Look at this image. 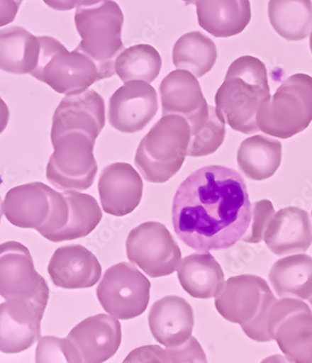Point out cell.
<instances>
[{"instance_id": "obj_1", "label": "cell", "mask_w": 312, "mask_h": 363, "mask_svg": "<svg viewBox=\"0 0 312 363\" xmlns=\"http://www.w3.org/2000/svg\"><path fill=\"white\" fill-rule=\"evenodd\" d=\"M251 220L252 203L244 179L222 165L191 174L173 199L175 233L196 252L233 247L245 235Z\"/></svg>"}, {"instance_id": "obj_2", "label": "cell", "mask_w": 312, "mask_h": 363, "mask_svg": "<svg viewBox=\"0 0 312 363\" xmlns=\"http://www.w3.org/2000/svg\"><path fill=\"white\" fill-rule=\"evenodd\" d=\"M269 96L266 66L260 59L244 55L228 67L225 81L215 96V104L232 129L252 135L260 131L256 113Z\"/></svg>"}, {"instance_id": "obj_3", "label": "cell", "mask_w": 312, "mask_h": 363, "mask_svg": "<svg viewBox=\"0 0 312 363\" xmlns=\"http://www.w3.org/2000/svg\"><path fill=\"white\" fill-rule=\"evenodd\" d=\"M189 123L179 115H165L138 147L135 164L145 181L169 182L181 169L189 147Z\"/></svg>"}, {"instance_id": "obj_4", "label": "cell", "mask_w": 312, "mask_h": 363, "mask_svg": "<svg viewBox=\"0 0 312 363\" xmlns=\"http://www.w3.org/2000/svg\"><path fill=\"white\" fill-rule=\"evenodd\" d=\"M277 301L266 280L254 274L232 277L215 297V308L256 342L272 341L267 333V315Z\"/></svg>"}, {"instance_id": "obj_5", "label": "cell", "mask_w": 312, "mask_h": 363, "mask_svg": "<svg viewBox=\"0 0 312 363\" xmlns=\"http://www.w3.org/2000/svg\"><path fill=\"white\" fill-rule=\"evenodd\" d=\"M2 211L13 225L37 230L49 241L66 226L69 216L64 194L43 182L11 189L2 203Z\"/></svg>"}, {"instance_id": "obj_6", "label": "cell", "mask_w": 312, "mask_h": 363, "mask_svg": "<svg viewBox=\"0 0 312 363\" xmlns=\"http://www.w3.org/2000/svg\"><path fill=\"white\" fill-rule=\"evenodd\" d=\"M75 25L82 38L78 51L92 59L108 78L116 74L114 63L123 51V13L113 0L82 6L75 13Z\"/></svg>"}, {"instance_id": "obj_7", "label": "cell", "mask_w": 312, "mask_h": 363, "mask_svg": "<svg viewBox=\"0 0 312 363\" xmlns=\"http://www.w3.org/2000/svg\"><path fill=\"white\" fill-rule=\"evenodd\" d=\"M311 122L312 77L303 73L289 77L256 113L259 130L282 140L304 131Z\"/></svg>"}, {"instance_id": "obj_8", "label": "cell", "mask_w": 312, "mask_h": 363, "mask_svg": "<svg viewBox=\"0 0 312 363\" xmlns=\"http://www.w3.org/2000/svg\"><path fill=\"white\" fill-rule=\"evenodd\" d=\"M39 62L31 75L52 90L69 96L82 93L95 82L107 79L98 65L78 50L69 52L52 37H39Z\"/></svg>"}, {"instance_id": "obj_9", "label": "cell", "mask_w": 312, "mask_h": 363, "mask_svg": "<svg viewBox=\"0 0 312 363\" xmlns=\"http://www.w3.org/2000/svg\"><path fill=\"white\" fill-rule=\"evenodd\" d=\"M55 152L50 156L46 178L61 191H85L93 185L98 163L94 155L96 140L79 131L52 138Z\"/></svg>"}, {"instance_id": "obj_10", "label": "cell", "mask_w": 312, "mask_h": 363, "mask_svg": "<svg viewBox=\"0 0 312 363\" xmlns=\"http://www.w3.org/2000/svg\"><path fill=\"white\" fill-rule=\"evenodd\" d=\"M267 333L290 362L312 363V311L302 300L284 298L267 315Z\"/></svg>"}, {"instance_id": "obj_11", "label": "cell", "mask_w": 312, "mask_h": 363, "mask_svg": "<svg viewBox=\"0 0 312 363\" xmlns=\"http://www.w3.org/2000/svg\"><path fill=\"white\" fill-rule=\"evenodd\" d=\"M151 282L135 265L120 262L102 277L96 296L103 309L119 320L143 315L149 305Z\"/></svg>"}, {"instance_id": "obj_12", "label": "cell", "mask_w": 312, "mask_h": 363, "mask_svg": "<svg viewBox=\"0 0 312 363\" xmlns=\"http://www.w3.org/2000/svg\"><path fill=\"white\" fill-rule=\"evenodd\" d=\"M126 253L129 261L154 279L174 273L182 262L174 238L166 226L156 221L140 224L129 233Z\"/></svg>"}, {"instance_id": "obj_13", "label": "cell", "mask_w": 312, "mask_h": 363, "mask_svg": "<svg viewBox=\"0 0 312 363\" xmlns=\"http://www.w3.org/2000/svg\"><path fill=\"white\" fill-rule=\"evenodd\" d=\"M66 340L67 362H105L119 350L121 323L111 315H93L73 328Z\"/></svg>"}, {"instance_id": "obj_14", "label": "cell", "mask_w": 312, "mask_h": 363, "mask_svg": "<svg viewBox=\"0 0 312 363\" xmlns=\"http://www.w3.org/2000/svg\"><path fill=\"white\" fill-rule=\"evenodd\" d=\"M0 296L49 300L48 283L37 272L28 247L19 242L0 245Z\"/></svg>"}, {"instance_id": "obj_15", "label": "cell", "mask_w": 312, "mask_h": 363, "mask_svg": "<svg viewBox=\"0 0 312 363\" xmlns=\"http://www.w3.org/2000/svg\"><path fill=\"white\" fill-rule=\"evenodd\" d=\"M48 301L10 299L0 305V352L21 353L40 340Z\"/></svg>"}, {"instance_id": "obj_16", "label": "cell", "mask_w": 312, "mask_h": 363, "mask_svg": "<svg viewBox=\"0 0 312 363\" xmlns=\"http://www.w3.org/2000/svg\"><path fill=\"white\" fill-rule=\"evenodd\" d=\"M157 94L148 82L130 81L111 96L108 118L117 131L133 134L140 132L158 111Z\"/></svg>"}, {"instance_id": "obj_17", "label": "cell", "mask_w": 312, "mask_h": 363, "mask_svg": "<svg viewBox=\"0 0 312 363\" xmlns=\"http://www.w3.org/2000/svg\"><path fill=\"white\" fill-rule=\"evenodd\" d=\"M106 123L103 97L95 90L69 94L62 99L52 117L51 140L64 133L79 131L96 140Z\"/></svg>"}, {"instance_id": "obj_18", "label": "cell", "mask_w": 312, "mask_h": 363, "mask_svg": "<svg viewBox=\"0 0 312 363\" xmlns=\"http://www.w3.org/2000/svg\"><path fill=\"white\" fill-rule=\"evenodd\" d=\"M100 202L106 213L123 217L140 205L143 182L131 164L114 163L102 170L99 182Z\"/></svg>"}, {"instance_id": "obj_19", "label": "cell", "mask_w": 312, "mask_h": 363, "mask_svg": "<svg viewBox=\"0 0 312 363\" xmlns=\"http://www.w3.org/2000/svg\"><path fill=\"white\" fill-rule=\"evenodd\" d=\"M267 247L277 256L307 252L312 244V223L308 212L287 206L273 215L264 234Z\"/></svg>"}, {"instance_id": "obj_20", "label": "cell", "mask_w": 312, "mask_h": 363, "mask_svg": "<svg viewBox=\"0 0 312 363\" xmlns=\"http://www.w3.org/2000/svg\"><path fill=\"white\" fill-rule=\"evenodd\" d=\"M48 273L57 287L76 290L92 288L101 277L96 257L81 245L59 247L50 259Z\"/></svg>"}, {"instance_id": "obj_21", "label": "cell", "mask_w": 312, "mask_h": 363, "mask_svg": "<svg viewBox=\"0 0 312 363\" xmlns=\"http://www.w3.org/2000/svg\"><path fill=\"white\" fill-rule=\"evenodd\" d=\"M148 321L156 342L166 347L185 343L192 336L195 325L192 306L176 295L155 302L150 310Z\"/></svg>"}, {"instance_id": "obj_22", "label": "cell", "mask_w": 312, "mask_h": 363, "mask_svg": "<svg viewBox=\"0 0 312 363\" xmlns=\"http://www.w3.org/2000/svg\"><path fill=\"white\" fill-rule=\"evenodd\" d=\"M199 26L216 38L240 34L252 18L250 0H196Z\"/></svg>"}, {"instance_id": "obj_23", "label": "cell", "mask_w": 312, "mask_h": 363, "mask_svg": "<svg viewBox=\"0 0 312 363\" xmlns=\"http://www.w3.org/2000/svg\"><path fill=\"white\" fill-rule=\"evenodd\" d=\"M182 289L197 299L216 297L225 286V274L208 252L185 257L177 268Z\"/></svg>"}, {"instance_id": "obj_24", "label": "cell", "mask_w": 312, "mask_h": 363, "mask_svg": "<svg viewBox=\"0 0 312 363\" xmlns=\"http://www.w3.org/2000/svg\"><path fill=\"white\" fill-rule=\"evenodd\" d=\"M159 93L163 116L175 114L187 119L207 103L196 77L187 70L177 69L165 77Z\"/></svg>"}, {"instance_id": "obj_25", "label": "cell", "mask_w": 312, "mask_h": 363, "mask_svg": "<svg viewBox=\"0 0 312 363\" xmlns=\"http://www.w3.org/2000/svg\"><path fill=\"white\" fill-rule=\"evenodd\" d=\"M39 37L21 26H10L0 30V69L25 75L31 74L39 62Z\"/></svg>"}, {"instance_id": "obj_26", "label": "cell", "mask_w": 312, "mask_h": 363, "mask_svg": "<svg viewBox=\"0 0 312 363\" xmlns=\"http://www.w3.org/2000/svg\"><path fill=\"white\" fill-rule=\"evenodd\" d=\"M282 143L275 138L257 135L246 138L238 147L237 162L241 172L261 182L272 178L282 163Z\"/></svg>"}, {"instance_id": "obj_27", "label": "cell", "mask_w": 312, "mask_h": 363, "mask_svg": "<svg viewBox=\"0 0 312 363\" xmlns=\"http://www.w3.org/2000/svg\"><path fill=\"white\" fill-rule=\"evenodd\" d=\"M269 281L281 299L308 300L312 295V258L307 255H293L273 264Z\"/></svg>"}, {"instance_id": "obj_28", "label": "cell", "mask_w": 312, "mask_h": 363, "mask_svg": "<svg viewBox=\"0 0 312 363\" xmlns=\"http://www.w3.org/2000/svg\"><path fill=\"white\" fill-rule=\"evenodd\" d=\"M267 13L274 30L286 40H305L311 33V0H269Z\"/></svg>"}, {"instance_id": "obj_29", "label": "cell", "mask_w": 312, "mask_h": 363, "mask_svg": "<svg viewBox=\"0 0 312 363\" xmlns=\"http://www.w3.org/2000/svg\"><path fill=\"white\" fill-rule=\"evenodd\" d=\"M186 121L191 130L188 156L203 157L213 155L222 146L225 138L226 123L217 108L206 103Z\"/></svg>"}, {"instance_id": "obj_30", "label": "cell", "mask_w": 312, "mask_h": 363, "mask_svg": "<svg viewBox=\"0 0 312 363\" xmlns=\"http://www.w3.org/2000/svg\"><path fill=\"white\" fill-rule=\"evenodd\" d=\"M172 59L177 69L187 70L196 78H201L216 63V45L201 32H189L176 41Z\"/></svg>"}, {"instance_id": "obj_31", "label": "cell", "mask_w": 312, "mask_h": 363, "mask_svg": "<svg viewBox=\"0 0 312 363\" xmlns=\"http://www.w3.org/2000/svg\"><path fill=\"white\" fill-rule=\"evenodd\" d=\"M63 194L69 206V220L52 239L55 243L85 238L96 228L102 218L99 203L90 194L78 191H65Z\"/></svg>"}, {"instance_id": "obj_32", "label": "cell", "mask_w": 312, "mask_h": 363, "mask_svg": "<svg viewBox=\"0 0 312 363\" xmlns=\"http://www.w3.org/2000/svg\"><path fill=\"white\" fill-rule=\"evenodd\" d=\"M161 69V56L149 44H138L123 50L114 63L116 73L123 82L143 81L152 84Z\"/></svg>"}, {"instance_id": "obj_33", "label": "cell", "mask_w": 312, "mask_h": 363, "mask_svg": "<svg viewBox=\"0 0 312 363\" xmlns=\"http://www.w3.org/2000/svg\"><path fill=\"white\" fill-rule=\"evenodd\" d=\"M123 362H207V357L199 341L191 336L185 343L166 350L158 345L138 347Z\"/></svg>"}, {"instance_id": "obj_34", "label": "cell", "mask_w": 312, "mask_h": 363, "mask_svg": "<svg viewBox=\"0 0 312 363\" xmlns=\"http://www.w3.org/2000/svg\"><path fill=\"white\" fill-rule=\"evenodd\" d=\"M275 214L272 201H257L252 206V220L245 235L241 240L250 244L264 241V234L273 215Z\"/></svg>"}, {"instance_id": "obj_35", "label": "cell", "mask_w": 312, "mask_h": 363, "mask_svg": "<svg viewBox=\"0 0 312 363\" xmlns=\"http://www.w3.org/2000/svg\"><path fill=\"white\" fill-rule=\"evenodd\" d=\"M36 362H67L66 338L55 336L40 338L36 350Z\"/></svg>"}, {"instance_id": "obj_36", "label": "cell", "mask_w": 312, "mask_h": 363, "mask_svg": "<svg viewBox=\"0 0 312 363\" xmlns=\"http://www.w3.org/2000/svg\"><path fill=\"white\" fill-rule=\"evenodd\" d=\"M20 5L18 0H0V28L16 20Z\"/></svg>"}, {"instance_id": "obj_37", "label": "cell", "mask_w": 312, "mask_h": 363, "mask_svg": "<svg viewBox=\"0 0 312 363\" xmlns=\"http://www.w3.org/2000/svg\"><path fill=\"white\" fill-rule=\"evenodd\" d=\"M43 1L52 10L67 11L82 6L96 4L101 0H43Z\"/></svg>"}, {"instance_id": "obj_38", "label": "cell", "mask_w": 312, "mask_h": 363, "mask_svg": "<svg viewBox=\"0 0 312 363\" xmlns=\"http://www.w3.org/2000/svg\"><path fill=\"white\" fill-rule=\"evenodd\" d=\"M9 120H10V111L8 105L0 96V134L7 128Z\"/></svg>"}, {"instance_id": "obj_39", "label": "cell", "mask_w": 312, "mask_h": 363, "mask_svg": "<svg viewBox=\"0 0 312 363\" xmlns=\"http://www.w3.org/2000/svg\"><path fill=\"white\" fill-rule=\"evenodd\" d=\"M182 1H184L186 5H193L196 4V0H182Z\"/></svg>"}, {"instance_id": "obj_40", "label": "cell", "mask_w": 312, "mask_h": 363, "mask_svg": "<svg viewBox=\"0 0 312 363\" xmlns=\"http://www.w3.org/2000/svg\"><path fill=\"white\" fill-rule=\"evenodd\" d=\"M2 199L1 196H0V221H1V218L3 215V211H2Z\"/></svg>"}, {"instance_id": "obj_41", "label": "cell", "mask_w": 312, "mask_h": 363, "mask_svg": "<svg viewBox=\"0 0 312 363\" xmlns=\"http://www.w3.org/2000/svg\"><path fill=\"white\" fill-rule=\"evenodd\" d=\"M310 47H311V54H312V31L311 33V38H310Z\"/></svg>"}, {"instance_id": "obj_42", "label": "cell", "mask_w": 312, "mask_h": 363, "mask_svg": "<svg viewBox=\"0 0 312 363\" xmlns=\"http://www.w3.org/2000/svg\"><path fill=\"white\" fill-rule=\"evenodd\" d=\"M308 302H310L311 305L312 306V295L310 299H308Z\"/></svg>"}, {"instance_id": "obj_43", "label": "cell", "mask_w": 312, "mask_h": 363, "mask_svg": "<svg viewBox=\"0 0 312 363\" xmlns=\"http://www.w3.org/2000/svg\"><path fill=\"white\" fill-rule=\"evenodd\" d=\"M18 1L22 2V1H23V0H18Z\"/></svg>"}, {"instance_id": "obj_44", "label": "cell", "mask_w": 312, "mask_h": 363, "mask_svg": "<svg viewBox=\"0 0 312 363\" xmlns=\"http://www.w3.org/2000/svg\"><path fill=\"white\" fill-rule=\"evenodd\" d=\"M311 214H312V211H311Z\"/></svg>"}]
</instances>
